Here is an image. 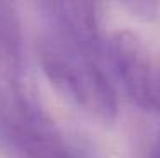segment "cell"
<instances>
[{
  "mask_svg": "<svg viewBox=\"0 0 160 158\" xmlns=\"http://www.w3.org/2000/svg\"><path fill=\"white\" fill-rule=\"evenodd\" d=\"M38 58L53 85L90 116L104 122L118 117V97L101 58L46 26L38 39Z\"/></svg>",
  "mask_w": 160,
  "mask_h": 158,
  "instance_id": "obj_1",
  "label": "cell"
},
{
  "mask_svg": "<svg viewBox=\"0 0 160 158\" xmlns=\"http://www.w3.org/2000/svg\"><path fill=\"white\" fill-rule=\"evenodd\" d=\"M0 148L12 158H75L48 116L0 84Z\"/></svg>",
  "mask_w": 160,
  "mask_h": 158,
  "instance_id": "obj_2",
  "label": "cell"
},
{
  "mask_svg": "<svg viewBox=\"0 0 160 158\" xmlns=\"http://www.w3.org/2000/svg\"><path fill=\"white\" fill-rule=\"evenodd\" d=\"M109 53L124 92L138 107L153 112L155 61L143 41L131 31H119L109 43Z\"/></svg>",
  "mask_w": 160,
  "mask_h": 158,
  "instance_id": "obj_3",
  "label": "cell"
},
{
  "mask_svg": "<svg viewBox=\"0 0 160 158\" xmlns=\"http://www.w3.org/2000/svg\"><path fill=\"white\" fill-rule=\"evenodd\" d=\"M48 26L102 60L104 41L99 24V5L92 2H41Z\"/></svg>",
  "mask_w": 160,
  "mask_h": 158,
  "instance_id": "obj_4",
  "label": "cell"
},
{
  "mask_svg": "<svg viewBox=\"0 0 160 158\" xmlns=\"http://www.w3.org/2000/svg\"><path fill=\"white\" fill-rule=\"evenodd\" d=\"M0 84L14 95H24L22 80V27L10 2L0 0Z\"/></svg>",
  "mask_w": 160,
  "mask_h": 158,
  "instance_id": "obj_5",
  "label": "cell"
},
{
  "mask_svg": "<svg viewBox=\"0 0 160 158\" xmlns=\"http://www.w3.org/2000/svg\"><path fill=\"white\" fill-rule=\"evenodd\" d=\"M123 9H126L131 16L142 19V21H153L158 16L160 3L158 2H150V0H129V2L121 3Z\"/></svg>",
  "mask_w": 160,
  "mask_h": 158,
  "instance_id": "obj_6",
  "label": "cell"
},
{
  "mask_svg": "<svg viewBox=\"0 0 160 158\" xmlns=\"http://www.w3.org/2000/svg\"><path fill=\"white\" fill-rule=\"evenodd\" d=\"M153 112L160 114V58L155 61V85H153Z\"/></svg>",
  "mask_w": 160,
  "mask_h": 158,
  "instance_id": "obj_7",
  "label": "cell"
},
{
  "mask_svg": "<svg viewBox=\"0 0 160 158\" xmlns=\"http://www.w3.org/2000/svg\"><path fill=\"white\" fill-rule=\"evenodd\" d=\"M148 158H160V134L157 136L153 146H152V151H150V156Z\"/></svg>",
  "mask_w": 160,
  "mask_h": 158,
  "instance_id": "obj_8",
  "label": "cell"
}]
</instances>
